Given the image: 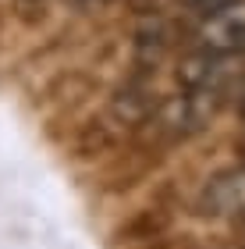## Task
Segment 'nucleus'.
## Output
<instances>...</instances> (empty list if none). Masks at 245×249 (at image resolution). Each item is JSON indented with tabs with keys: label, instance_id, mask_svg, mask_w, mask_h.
I'll return each instance as SVG.
<instances>
[{
	"label": "nucleus",
	"instance_id": "obj_1",
	"mask_svg": "<svg viewBox=\"0 0 245 249\" xmlns=\"http://www.w3.org/2000/svg\"><path fill=\"white\" fill-rule=\"evenodd\" d=\"M196 50L242 57L245 53V0H231L213 11H203V18L192 29Z\"/></svg>",
	"mask_w": 245,
	"mask_h": 249
},
{
	"label": "nucleus",
	"instance_id": "obj_2",
	"mask_svg": "<svg viewBox=\"0 0 245 249\" xmlns=\"http://www.w3.org/2000/svg\"><path fill=\"white\" fill-rule=\"evenodd\" d=\"M228 96H217V93H206V89H181L178 96L163 100L160 104V128L167 135H192L199 128H206L210 118H217V110L224 107Z\"/></svg>",
	"mask_w": 245,
	"mask_h": 249
},
{
	"label": "nucleus",
	"instance_id": "obj_3",
	"mask_svg": "<svg viewBox=\"0 0 245 249\" xmlns=\"http://www.w3.org/2000/svg\"><path fill=\"white\" fill-rule=\"evenodd\" d=\"M242 57H224V53H206V50H196L181 68H178V82L181 89H206V93H217V96H231L242 78Z\"/></svg>",
	"mask_w": 245,
	"mask_h": 249
},
{
	"label": "nucleus",
	"instance_id": "obj_4",
	"mask_svg": "<svg viewBox=\"0 0 245 249\" xmlns=\"http://www.w3.org/2000/svg\"><path fill=\"white\" fill-rule=\"evenodd\" d=\"M203 207H206V213H238V210H245V167L213 178L203 192Z\"/></svg>",
	"mask_w": 245,
	"mask_h": 249
},
{
	"label": "nucleus",
	"instance_id": "obj_5",
	"mask_svg": "<svg viewBox=\"0 0 245 249\" xmlns=\"http://www.w3.org/2000/svg\"><path fill=\"white\" fill-rule=\"evenodd\" d=\"M192 7H199V11H213V7H220V4H231V0H188Z\"/></svg>",
	"mask_w": 245,
	"mask_h": 249
},
{
	"label": "nucleus",
	"instance_id": "obj_6",
	"mask_svg": "<svg viewBox=\"0 0 245 249\" xmlns=\"http://www.w3.org/2000/svg\"><path fill=\"white\" fill-rule=\"evenodd\" d=\"M238 110H242V118H245V82H242V89H238Z\"/></svg>",
	"mask_w": 245,
	"mask_h": 249
},
{
	"label": "nucleus",
	"instance_id": "obj_7",
	"mask_svg": "<svg viewBox=\"0 0 245 249\" xmlns=\"http://www.w3.org/2000/svg\"><path fill=\"white\" fill-rule=\"evenodd\" d=\"M68 4H79V7H89V4H103V0H68Z\"/></svg>",
	"mask_w": 245,
	"mask_h": 249
},
{
	"label": "nucleus",
	"instance_id": "obj_8",
	"mask_svg": "<svg viewBox=\"0 0 245 249\" xmlns=\"http://www.w3.org/2000/svg\"><path fill=\"white\" fill-rule=\"evenodd\" d=\"M238 146H242V153H245V132H242V139H238Z\"/></svg>",
	"mask_w": 245,
	"mask_h": 249
}]
</instances>
